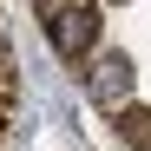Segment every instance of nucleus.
Returning a JSON list of instances; mask_svg holds the SVG:
<instances>
[{
  "instance_id": "1",
  "label": "nucleus",
  "mask_w": 151,
  "mask_h": 151,
  "mask_svg": "<svg viewBox=\"0 0 151 151\" xmlns=\"http://www.w3.org/2000/svg\"><path fill=\"white\" fill-rule=\"evenodd\" d=\"M40 27L59 59H86L99 46V7L92 0H40Z\"/></svg>"
},
{
  "instance_id": "2",
  "label": "nucleus",
  "mask_w": 151,
  "mask_h": 151,
  "mask_svg": "<svg viewBox=\"0 0 151 151\" xmlns=\"http://www.w3.org/2000/svg\"><path fill=\"white\" fill-rule=\"evenodd\" d=\"M86 92H92V105H105V112L132 105V59L125 53H99L92 72H86Z\"/></svg>"
},
{
  "instance_id": "3",
  "label": "nucleus",
  "mask_w": 151,
  "mask_h": 151,
  "mask_svg": "<svg viewBox=\"0 0 151 151\" xmlns=\"http://www.w3.org/2000/svg\"><path fill=\"white\" fill-rule=\"evenodd\" d=\"M118 132H125V145L151 151V112H132V105H125V125H118Z\"/></svg>"
}]
</instances>
